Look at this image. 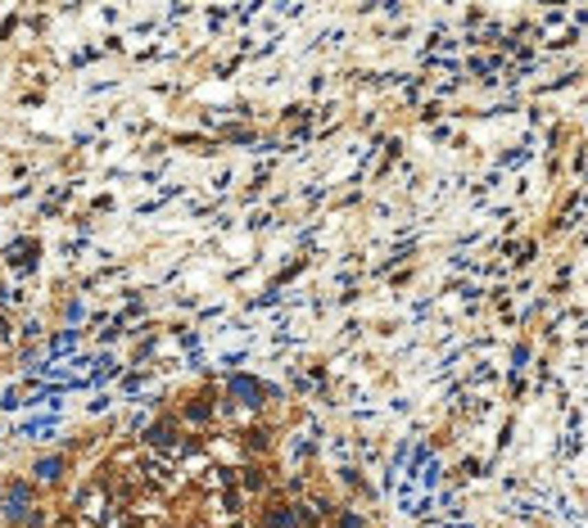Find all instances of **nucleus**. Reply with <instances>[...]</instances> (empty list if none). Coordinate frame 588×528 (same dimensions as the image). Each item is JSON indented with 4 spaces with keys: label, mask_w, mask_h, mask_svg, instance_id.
Wrapping results in <instances>:
<instances>
[{
    "label": "nucleus",
    "mask_w": 588,
    "mask_h": 528,
    "mask_svg": "<svg viewBox=\"0 0 588 528\" xmlns=\"http://www.w3.org/2000/svg\"><path fill=\"white\" fill-rule=\"evenodd\" d=\"M59 475H64V456H41V461H36V479H41V483H55Z\"/></svg>",
    "instance_id": "1"
}]
</instances>
